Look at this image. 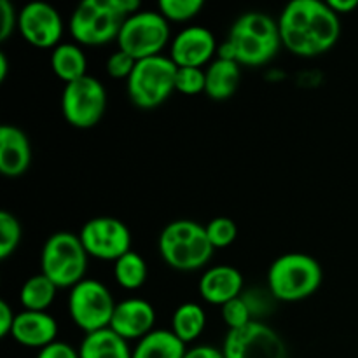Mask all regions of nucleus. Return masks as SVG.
<instances>
[{
  "mask_svg": "<svg viewBox=\"0 0 358 358\" xmlns=\"http://www.w3.org/2000/svg\"><path fill=\"white\" fill-rule=\"evenodd\" d=\"M282 45L303 58L331 51L341 35V20L322 0H294L278 20Z\"/></svg>",
  "mask_w": 358,
  "mask_h": 358,
  "instance_id": "1",
  "label": "nucleus"
},
{
  "mask_svg": "<svg viewBox=\"0 0 358 358\" xmlns=\"http://www.w3.org/2000/svg\"><path fill=\"white\" fill-rule=\"evenodd\" d=\"M280 45L278 21L266 13L250 10L233 23L227 41L219 48V58L233 59L240 66H261L275 58Z\"/></svg>",
  "mask_w": 358,
  "mask_h": 358,
  "instance_id": "2",
  "label": "nucleus"
},
{
  "mask_svg": "<svg viewBox=\"0 0 358 358\" xmlns=\"http://www.w3.org/2000/svg\"><path fill=\"white\" fill-rule=\"evenodd\" d=\"M138 10V0H84L70 16V34L80 45L108 44L117 41L122 23Z\"/></svg>",
  "mask_w": 358,
  "mask_h": 358,
  "instance_id": "3",
  "label": "nucleus"
},
{
  "mask_svg": "<svg viewBox=\"0 0 358 358\" xmlns=\"http://www.w3.org/2000/svg\"><path fill=\"white\" fill-rule=\"evenodd\" d=\"M324 282L320 262L303 252H289L273 261L268 271V290L275 301L297 303L313 296Z\"/></svg>",
  "mask_w": 358,
  "mask_h": 358,
  "instance_id": "4",
  "label": "nucleus"
},
{
  "mask_svg": "<svg viewBox=\"0 0 358 358\" xmlns=\"http://www.w3.org/2000/svg\"><path fill=\"white\" fill-rule=\"evenodd\" d=\"M157 248L163 261L177 271L205 268L215 250L206 236L205 226L187 219L168 224L161 231Z\"/></svg>",
  "mask_w": 358,
  "mask_h": 358,
  "instance_id": "5",
  "label": "nucleus"
},
{
  "mask_svg": "<svg viewBox=\"0 0 358 358\" xmlns=\"http://www.w3.org/2000/svg\"><path fill=\"white\" fill-rule=\"evenodd\" d=\"M87 255L79 234L59 231L45 240L41 252V273L58 289H72L86 278Z\"/></svg>",
  "mask_w": 358,
  "mask_h": 358,
  "instance_id": "6",
  "label": "nucleus"
},
{
  "mask_svg": "<svg viewBox=\"0 0 358 358\" xmlns=\"http://www.w3.org/2000/svg\"><path fill=\"white\" fill-rule=\"evenodd\" d=\"M178 66L168 56H152V58L136 62L135 70L126 80L129 100L138 108H156L163 105L175 90Z\"/></svg>",
  "mask_w": 358,
  "mask_h": 358,
  "instance_id": "7",
  "label": "nucleus"
},
{
  "mask_svg": "<svg viewBox=\"0 0 358 358\" xmlns=\"http://www.w3.org/2000/svg\"><path fill=\"white\" fill-rule=\"evenodd\" d=\"M170 42V23L159 10H138L122 23L117 49L140 59L159 56Z\"/></svg>",
  "mask_w": 358,
  "mask_h": 358,
  "instance_id": "8",
  "label": "nucleus"
},
{
  "mask_svg": "<svg viewBox=\"0 0 358 358\" xmlns=\"http://www.w3.org/2000/svg\"><path fill=\"white\" fill-rule=\"evenodd\" d=\"M115 306L117 303L112 297L110 290L94 278H84L70 289V318L84 334L110 327Z\"/></svg>",
  "mask_w": 358,
  "mask_h": 358,
  "instance_id": "9",
  "label": "nucleus"
},
{
  "mask_svg": "<svg viewBox=\"0 0 358 358\" xmlns=\"http://www.w3.org/2000/svg\"><path fill=\"white\" fill-rule=\"evenodd\" d=\"M107 110V91L96 77L90 76L65 84L62 112L65 121L77 129L94 128Z\"/></svg>",
  "mask_w": 358,
  "mask_h": 358,
  "instance_id": "10",
  "label": "nucleus"
},
{
  "mask_svg": "<svg viewBox=\"0 0 358 358\" xmlns=\"http://www.w3.org/2000/svg\"><path fill=\"white\" fill-rule=\"evenodd\" d=\"M222 353L226 358H287V346L275 329L254 320L227 332Z\"/></svg>",
  "mask_w": 358,
  "mask_h": 358,
  "instance_id": "11",
  "label": "nucleus"
},
{
  "mask_svg": "<svg viewBox=\"0 0 358 358\" xmlns=\"http://www.w3.org/2000/svg\"><path fill=\"white\" fill-rule=\"evenodd\" d=\"M87 255L100 261H117L131 252V233L115 217H94L87 220L79 233Z\"/></svg>",
  "mask_w": 358,
  "mask_h": 358,
  "instance_id": "12",
  "label": "nucleus"
},
{
  "mask_svg": "<svg viewBox=\"0 0 358 358\" xmlns=\"http://www.w3.org/2000/svg\"><path fill=\"white\" fill-rule=\"evenodd\" d=\"M17 30L34 48L55 49L63 35L62 14L51 3L30 2L20 10Z\"/></svg>",
  "mask_w": 358,
  "mask_h": 358,
  "instance_id": "13",
  "label": "nucleus"
},
{
  "mask_svg": "<svg viewBox=\"0 0 358 358\" xmlns=\"http://www.w3.org/2000/svg\"><path fill=\"white\" fill-rule=\"evenodd\" d=\"M219 52L215 35L205 27H189L173 38L170 45V58L175 65L203 69Z\"/></svg>",
  "mask_w": 358,
  "mask_h": 358,
  "instance_id": "14",
  "label": "nucleus"
},
{
  "mask_svg": "<svg viewBox=\"0 0 358 358\" xmlns=\"http://www.w3.org/2000/svg\"><path fill=\"white\" fill-rule=\"evenodd\" d=\"M156 310L152 304L140 297H131L117 303L112 317L110 329L126 341H140L154 331Z\"/></svg>",
  "mask_w": 358,
  "mask_h": 358,
  "instance_id": "15",
  "label": "nucleus"
},
{
  "mask_svg": "<svg viewBox=\"0 0 358 358\" xmlns=\"http://www.w3.org/2000/svg\"><path fill=\"white\" fill-rule=\"evenodd\" d=\"M10 336L21 346L42 350L58 341V322L48 311L23 310L21 313H16Z\"/></svg>",
  "mask_w": 358,
  "mask_h": 358,
  "instance_id": "16",
  "label": "nucleus"
},
{
  "mask_svg": "<svg viewBox=\"0 0 358 358\" xmlns=\"http://www.w3.org/2000/svg\"><path fill=\"white\" fill-rule=\"evenodd\" d=\"M199 294L206 303L222 308L243 294V275L234 266H213L199 278Z\"/></svg>",
  "mask_w": 358,
  "mask_h": 358,
  "instance_id": "17",
  "label": "nucleus"
},
{
  "mask_svg": "<svg viewBox=\"0 0 358 358\" xmlns=\"http://www.w3.org/2000/svg\"><path fill=\"white\" fill-rule=\"evenodd\" d=\"M31 143L27 133L14 124L0 128V171L9 178L21 177L30 170Z\"/></svg>",
  "mask_w": 358,
  "mask_h": 358,
  "instance_id": "18",
  "label": "nucleus"
},
{
  "mask_svg": "<svg viewBox=\"0 0 358 358\" xmlns=\"http://www.w3.org/2000/svg\"><path fill=\"white\" fill-rule=\"evenodd\" d=\"M206 72V87L205 93L212 100L224 101L229 100L238 91L241 80L240 65L233 59L217 58L210 63Z\"/></svg>",
  "mask_w": 358,
  "mask_h": 358,
  "instance_id": "19",
  "label": "nucleus"
},
{
  "mask_svg": "<svg viewBox=\"0 0 358 358\" xmlns=\"http://www.w3.org/2000/svg\"><path fill=\"white\" fill-rule=\"evenodd\" d=\"M80 358H133L129 343L110 327L84 336L79 346Z\"/></svg>",
  "mask_w": 358,
  "mask_h": 358,
  "instance_id": "20",
  "label": "nucleus"
},
{
  "mask_svg": "<svg viewBox=\"0 0 358 358\" xmlns=\"http://www.w3.org/2000/svg\"><path fill=\"white\" fill-rule=\"evenodd\" d=\"M51 70L65 84L87 76V59L79 44L63 42L51 52Z\"/></svg>",
  "mask_w": 358,
  "mask_h": 358,
  "instance_id": "21",
  "label": "nucleus"
},
{
  "mask_svg": "<svg viewBox=\"0 0 358 358\" xmlns=\"http://www.w3.org/2000/svg\"><path fill=\"white\" fill-rule=\"evenodd\" d=\"M185 346L171 331L154 329L136 343L133 358H184L187 353Z\"/></svg>",
  "mask_w": 358,
  "mask_h": 358,
  "instance_id": "22",
  "label": "nucleus"
},
{
  "mask_svg": "<svg viewBox=\"0 0 358 358\" xmlns=\"http://www.w3.org/2000/svg\"><path fill=\"white\" fill-rule=\"evenodd\" d=\"M206 325V313L199 304L184 303L175 310L171 317V332L184 345L196 341L203 334Z\"/></svg>",
  "mask_w": 358,
  "mask_h": 358,
  "instance_id": "23",
  "label": "nucleus"
},
{
  "mask_svg": "<svg viewBox=\"0 0 358 358\" xmlns=\"http://www.w3.org/2000/svg\"><path fill=\"white\" fill-rule=\"evenodd\" d=\"M58 287L42 273L34 275L23 283L20 290V303L27 311H48L56 297Z\"/></svg>",
  "mask_w": 358,
  "mask_h": 358,
  "instance_id": "24",
  "label": "nucleus"
},
{
  "mask_svg": "<svg viewBox=\"0 0 358 358\" xmlns=\"http://www.w3.org/2000/svg\"><path fill=\"white\" fill-rule=\"evenodd\" d=\"M114 276L124 290H136L147 280V262L136 252H128L114 262Z\"/></svg>",
  "mask_w": 358,
  "mask_h": 358,
  "instance_id": "25",
  "label": "nucleus"
},
{
  "mask_svg": "<svg viewBox=\"0 0 358 358\" xmlns=\"http://www.w3.org/2000/svg\"><path fill=\"white\" fill-rule=\"evenodd\" d=\"M21 236V224L14 213L2 210L0 212V259L6 261L9 259L14 252L20 247Z\"/></svg>",
  "mask_w": 358,
  "mask_h": 358,
  "instance_id": "26",
  "label": "nucleus"
},
{
  "mask_svg": "<svg viewBox=\"0 0 358 358\" xmlns=\"http://www.w3.org/2000/svg\"><path fill=\"white\" fill-rule=\"evenodd\" d=\"M205 7L203 0H161L157 10L163 14L164 20L170 23H185L198 16Z\"/></svg>",
  "mask_w": 358,
  "mask_h": 358,
  "instance_id": "27",
  "label": "nucleus"
},
{
  "mask_svg": "<svg viewBox=\"0 0 358 358\" xmlns=\"http://www.w3.org/2000/svg\"><path fill=\"white\" fill-rule=\"evenodd\" d=\"M206 236L213 248H226L238 238V226L229 217H215L205 226Z\"/></svg>",
  "mask_w": 358,
  "mask_h": 358,
  "instance_id": "28",
  "label": "nucleus"
},
{
  "mask_svg": "<svg viewBox=\"0 0 358 358\" xmlns=\"http://www.w3.org/2000/svg\"><path fill=\"white\" fill-rule=\"evenodd\" d=\"M206 72L194 66H180L177 70L175 90L182 94H199L205 93Z\"/></svg>",
  "mask_w": 358,
  "mask_h": 358,
  "instance_id": "29",
  "label": "nucleus"
},
{
  "mask_svg": "<svg viewBox=\"0 0 358 358\" xmlns=\"http://www.w3.org/2000/svg\"><path fill=\"white\" fill-rule=\"evenodd\" d=\"M220 313H222V320L226 322L229 331H236V329H241L245 327V325L250 324V322H254L250 308H248L243 296L236 297V299L224 304V306L220 308Z\"/></svg>",
  "mask_w": 358,
  "mask_h": 358,
  "instance_id": "30",
  "label": "nucleus"
},
{
  "mask_svg": "<svg viewBox=\"0 0 358 358\" xmlns=\"http://www.w3.org/2000/svg\"><path fill=\"white\" fill-rule=\"evenodd\" d=\"M135 66H136V59L133 58V56H129L128 52L117 49V51L112 52V55L108 56L105 69H107L108 76L114 77V79L128 80L129 76L133 73V70H135Z\"/></svg>",
  "mask_w": 358,
  "mask_h": 358,
  "instance_id": "31",
  "label": "nucleus"
},
{
  "mask_svg": "<svg viewBox=\"0 0 358 358\" xmlns=\"http://www.w3.org/2000/svg\"><path fill=\"white\" fill-rule=\"evenodd\" d=\"M20 13L9 0H0V41H7L17 30Z\"/></svg>",
  "mask_w": 358,
  "mask_h": 358,
  "instance_id": "32",
  "label": "nucleus"
},
{
  "mask_svg": "<svg viewBox=\"0 0 358 358\" xmlns=\"http://www.w3.org/2000/svg\"><path fill=\"white\" fill-rule=\"evenodd\" d=\"M266 294H269V290L268 292H264V290L255 289L248 294H241V296H243V299L247 301L248 308H250V311H252V317L254 318L259 317V315L268 313V308L271 306V303H269V301L275 299L273 296L266 297Z\"/></svg>",
  "mask_w": 358,
  "mask_h": 358,
  "instance_id": "33",
  "label": "nucleus"
},
{
  "mask_svg": "<svg viewBox=\"0 0 358 358\" xmlns=\"http://www.w3.org/2000/svg\"><path fill=\"white\" fill-rule=\"evenodd\" d=\"M37 358H80V355L79 350L70 346L69 343L55 341L45 346V348L38 350Z\"/></svg>",
  "mask_w": 358,
  "mask_h": 358,
  "instance_id": "34",
  "label": "nucleus"
},
{
  "mask_svg": "<svg viewBox=\"0 0 358 358\" xmlns=\"http://www.w3.org/2000/svg\"><path fill=\"white\" fill-rule=\"evenodd\" d=\"M14 318H16V313L13 311L10 304L7 303V301H0V336H2V338L10 336Z\"/></svg>",
  "mask_w": 358,
  "mask_h": 358,
  "instance_id": "35",
  "label": "nucleus"
},
{
  "mask_svg": "<svg viewBox=\"0 0 358 358\" xmlns=\"http://www.w3.org/2000/svg\"><path fill=\"white\" fill-rule=\"evenodd\" d=\"M184 358H226L224 357L222 350L215 348V346L208 345H199L194 346V348L187 350Z\"/></svg>",
  "mask_w": 358,
  "mask_h": 358,
  "instance_id": "36",
  "label": "nucleus"
},
{
  "mask_svg": "<svg viewBox=\"0 0 358 358\" xmlns=\"http://www.w3.org/2000/svg\"><path fill=\"white\" fill-rule=\"evenodd\" d=\"M327 3L339 17L345 16V14L353 13L358 7V0H329Z\"/></svg>",
  "mask_w": 358,
  "mask_h": 358,
  "instance_id": "37",
  "label": "nucleus"
},
{
  "mask_svg": "<svg viewBox=\"0 0 358 358\" xmlns=\"http://www.w3.org/2000/svg\"><path fill=\"white\" fill-rule=\"evenodd\" d=\"M7 73H9V59L6 52H0V83H6Z\"/></svg>",
  "mask_w": 358,
  "mask_h": 358,
  "instance_id": "38",
  "label": "nucleus"
}]
</instances>
